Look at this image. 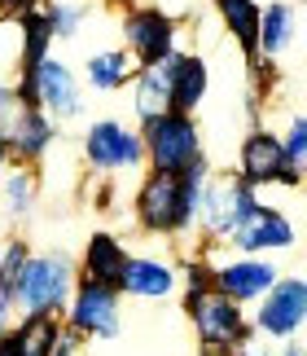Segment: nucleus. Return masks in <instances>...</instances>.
Wrapping results in <instances>:
<instances>
[{"mask_svg":"<svg viewBox=\"0 0 307 356\" xmlns=\"http://www.w3.org/2000/svg\"><path fill=\"white\" fill-rule=\"evenodd\" d=\"M26 71H35V88H40V111H44L53 123H66V119H79L83 115V79L66 66L62 58H49L40 66H26Z\"/></svg>","mask_w":307,"mask_h":356,"instance_id":"nucleus-12","label":"nucleus"},{"mask_svg":"<svg viewBox=\"0 0 307 356\" xmlns=\"http://www.w3.org/2000/svg\"><path fill=\"white\" fill-rule=\"evenodd\" d=\"M303 246H307V229H303Z\"/></svg>","mask_w":307,"mask_h":356,"instance_id":"nucleus-35","label":"nucleus"},{"mask_svg":"<svg viewBox=\"0 0 307 356\" xmlns=\"http://www.w3.org/2000/svg\"><path fill=\"white\" fill-rule=\"evenodd\" d=\"M281 268L272 264L268 255H233V259H219L215 264V291L233 299V304H259L263 295L276 286Z\"/></svg>","mask_w":307,"mask_h":356,"instance_id":"nucleus-11","label":"nucleus"},{"mask_svg":"<svg viewBox=\"0 0 307 356\" xmlns=\"http://www.w3.org/2000/svg\"><path fill=\"white\" fill-rule=\"evenodd\" d=\"M294 31H299L294 5H290V0H268V5H263V13H259V53L276 62V58L290 49Z\"/></svg>","mask_w":307,"mask_h":356,"instance_id":"nucleus-21","label":"nucleus"},{"mask_svg":"<svg viewBox=\"0 0 307 356\" xmlns=\"http://www.w3.org/2000/svg\"><path fill=\"white\" fill-rule=\"evenodd\" d=\"M35 194H40L35 168L31 163H9L5 176H0V211H5L9 220H22V216H31Z\"/></svg>","mask_w":307,"mask_h":356,"instance_id":"nucleus-22","label":"nucleus"},{"mask_svg":"<svg viewBox=\"0 0 307 356\" xmlns=\"http://www.w3.org/2000/svg\"><path fill=\"white\" fill-rule=\"evenodd\" d=\"M31 5H40V0H0V18H18V13L31 9Z\"/></svg>","mask_w":307,"mask_h":356,"instance_id":"nucleus-29","label":"nucleus"},{"mask_svg":"<svg viewBox=\"0 0 307 356\" xmlns=\"http://www.w3.org/2000/svg\"><path fill=\"white\" fill-rule=\"evenodd\" d=\"M0 356H22L18 343H13V334H0Z\"/></svg>","mask_w":307,"mask_h":356,"instance_id":"nucleus-30","label":"nucleus"},{"mask_svg":"<svg viewBox=\"0 0 307 356\" xmlns=\"http://www.w3.org/2000/svg\"><path fill=\"white\" fill-rule=\"evenodd\" d=\"M62 325H71L79 339H115L123 330V308H119V291L97 282H75V295L62 312Z\"/></svg>","mask_w":307,"mask_h":356,"instance_id":"nucleus-10","label":"nucleus"},{"mask_svg":"<svg viewBox=\"0 0 307 356\" xmlns=\"http://www.w3.org/2000/svg\"><path fill=\"white\" fill-rule=\"evenodd\" d=\"M9 334L22 356H53L58 334H62V317H22V321H13Z\"/></svg>","mask_w":307,"mask_h":356,"instance_id":"nucleus-24","label":"nucleus"},{"mask_svg":"<svg viewBox=\"0 0 307 356\" xmlns=\"http://www.w3.org/2000/svg\"><path fill=\"white\" fill-rule=\"evenodd\" d=\"M53 141H58V123L40 111V106H22V111L13 115L9 132H5L9 159H13V163H31V168L53 149Z\"/></svg>","mask_w":307,"mask_h":356,"instance_id":"nucleus-14","label":"nucleus"},{"mask_svg":"<svg viewBox=\"0 0 307 356\" xmlns=\"http://www.w3.org/2000/svg\"><path fill=\"white\" fill-rule=\"evenodd\" d=\"M83 159L92 172H141L145 168V141L141 128H128L123 119H92L83 128Z\"/></svg>","mask_w":307,"mask_h":356,"instance_id":"nucleus-7","label":"nucleus"},{"mask_svg":"<svg viewBox=\"0 0 307 356\" xmlns=\"http://www.w3.org/2000/svg\"><path fill=\"white\" fill-rule=\"evenodd\" d=\"M9 163H13V159H9V145H5V136H0V176H5Z\"/></svg>","mask_w":307,"mask_h":356,"instance_id":"nucleus-31","label":"nucleus"},{"mask_svg":"<svg viewBox=\"0 0 307 356\" xmlns=\"http://www.w3.org/2000/svg\"><path fill=\"white\" fill-rule=\"evenodd\" d=\"M202 356H233V348H202Z\"/></svg>","mask_w":307,"mask_h":356,"instance_id":"nucleus-32","label":"nucleus"},{"mask_svg":"<svg viewBox=\"0 0 307 356\" xmlns=\"http://www.w3.org/2000/svg\"><path fill=\"white\" fill-rule=\"evenodd\" d=\"M172 62L176 58H167L163 66H141L132 79V115L141 128L163 115H172Z\"/></svg>","mask_w":307,"mask_h":356,"instance_id":"nucleus-18","label":"nucleus"},{"mask_svg":"<svg viewBox=\"0 0 307 356\" xmlns=\"http://www.w3.org/2000/svg\"><path fill=\"white\" fill-rule=\"evenodd\" d=\"M132 216L145 234H163V238H180L198 225V202L185 189L180 176H158V172H145L141 185H136V198H132Z\"/></svg>","mask_w":307,"mask_h":356,"instance_id":"nucleus-2","label":"nucleus"},{"mask_svg":"<svg viewBox=\"0 0 307 356\" xmlns=\"http://www.w3.org/2000/svg\"><path fill=\"white\" fill-rule=\"evenodd\" d=\"M18 35H22V71L49 58L53 53V22H49L44 5H31L18 13Z\"/></svg>","mask_w":307,"mask_h":356,"instance_id":"nucleus-23","label":"nucleus"},{"mask_svg":"<svg viewBox=\"0 0 307 356\" xmlns=\"http://www.w3.org/2000/svg\"><path fill=\"white\" fill-rule=\"evenodd\" d=\"M176 291H180V273L154 255H132L119 282V295L128 299H172Z\"/></svg>","mask_w":307,"mask_h":356,"instance_id":"nucleus-15","label":"nucleus"},{"mask_svg":"<svg viewBox=\"0 0 307 356\" xmlns=\"http://www.w3.org/2000/svg\"><path fill=\"white\" fill-rule=\"evenodd\" d=\"M128 246H123L115 234H92L83 242V259H79V277L83 282H97V286H110V291H119L123 282V268H128Z\"/></svg>","mask_w":307,"mask_h":356,"instance_id":"nucleus-16","label":"nucleus"},{"mask_svg":"<svg viewBox=\"0 0 307 356\" xmlns=\"http://www.w3.org/2000/svg\"><path fill=\"white\" fill-rule=\"evenodd\" d=\"M237 176L250 185V189H272V185H281V189H299L303 185V176L299 168L285 159V145H281V136H276L272 128H250L242 136V145H237Z\"/></svg>","mask_w":307,"mask_h":356,"instance_id":"nucleus-5","label":"nucleus"},{"mask_svg":"<svg viewBox=\"0 0 307 356\" xmlns=\"http://www.w3.org/2000/svg\"><path fill=\"white\" fill-rule=\"evenodd\" d=\"M281 356H307V348H285Z\"/></svg>","mask_w":307,"mask_h":356,"instance_id":"nucleus-33","label":"nucleus"},{"mask_svg":"<svg viewBox=\"0 0 307 356\" xmlns=\"http://www.w3.org/2000/svg\"><path fill=\"white\" fill-rule=\"evenodd\" d=\"M299 242V229L294 220L281 211V207H272V202H263L259 198V207L255 216L237 229V234L229 238V246L237 255H268V251H290V246Z\"/></svg>","mask_w":307,"mask_h":356,"instance_id":"nucleus-13","label":"nucleus"},{"mask_svg":"<svg viewBox=\"0 0 307 356\" xmlns=\"http://www.w3.org/2000/svg\"><path fill=\"white\" fill-rule=\"evenodd\" d=\"M136 79V62L128 49H101V53H88L83 62V84L92 92H119Z\"/></svg>","mask_w":307,"mask_h":356,"instance_id":"nucleus-19","label":"nucleus"},{"mask_svg":"<svg viewBox=\"0 0 307 356\" xmlns=\"http://www.w3.org/2000/svg\"><path fill=\"white\" fill-rule=\"evenodd\" d=\"M44 13L53 22V40H75L83 31V22H88L92 5H88V0H49Z\"/></svg>","mask_w":307,"mask_h":356,"instance_id":"nucleus-25","label":"nucleus"},{"mask_svg":"<svg viewBox=\"0 0 307 356\" xmlns=\"http://www.w3.org/2000/svg\"><path fill=\"white\" fill-rule=\"evenodd\" d=\"M119 31H123V49L132 53L136 71H141V66H163L167 58L180 53L176 49L180 22L167 9H158V5H132L128 13H123Z\"/></svg>","mask_w":307,"mask_h":356,"instance_id":"nucleus-6","label":"nucleus"},{"mask_svg":"<svg viewBox=\"0 0 307 356\" xmlns=\"http://www.w3.org/2000/svg\"><path fill=\"white\" fill-rule=\"evenodd\" d=\"M18 111H22V102H18V92H13V79H0V136L9 132V123Z\"/></svg>","mask_w":307,"mask_h":356,"instance_id":"nucleus-28","label":"nucleus"},{"mask_svg":"<svg viewBox=\"0 0 307 356\" xmlns=\"http://www.w3.org/2000/svg\"><path fill=\"white\" fill-rule=\"evenodd\" d=\"M211 92V66L198 53H176L172 62V115H198Z\"/></svg>","mask_w":307,"mask_h":356,"instance_id":"nucleus-17","label":"nucleus"},{"mask_svg":"<svg viewBox=\"0 0 307 356\" xmlns=\"http://www.w3.org/2000/svg\"><path fill=\"white\" fill-rule=\"evenodd\" d=\"M281 136V145H285V159L299 168V176L307 181V115H290L285 119V128L276 132Z\"/></svg>","mask_w":307,"mask_h":356,"instance_id":"nucleus-26","label":"nucleus"},{"mask_svg":"<svg viewBox=\"0 0 307 356\" xmlns=\"http://www.w3.org/2000/svg\"><path fill=\"white\" fill-rule=\"evenodd\" d=\"M145 141V168L158 176H185L198 159H206L202 128L193 115H163L141 128Z\"/></svg>","mask_w":307,"mask_h":356,"instance_id":"nucleus-3","label":"nucleus"},{"mask_svg":"<svg viewBox=\"0 0 307 356\" xmlns=\"http://www.w3.org/2000/svg\"><path fill=\"white\" fill-rule=\"evenodd\" d=\"M215 13L219 22L229 26V35L237 40V49H242V58H259V13L263 5L259 0H215Z\"/></svg>","mask_w":307,"mask_h":356,"instance_id":"nucleus-20","label":"nucleus"},{"mask_svg":"<svg viewBox=\"0 0 307 356\" xmlns=\"http://www.w3.org/2000/svg\"><path fill=\"white\" fill-rule=\"evenodd\" d=\"M303 325H307V277H276V286L255 304L250 330L259 339L290 343Z\"/></svg>","mask_w":307,"mask_h":356,"instance_id":"nucleus-9","label":"nucleus"},{"mask_svg":"<svg viewBox=\"0 0 307 356\" xmlns=\"http://www.w3.org/2000/svg\"><path fill=\"white\" fill-rule=\"evenodd\" d=\"M75 259L66 251H40L26 255V264L13 282V312L18 317H62L75 295Z\"/></svg>","mask_w":307,"mask_h":356,"instance_id":"nucleus-1","label":"nucleus"},{"mask_svg":"<svg viewBox=\"0 0 307 356\" xmlns=\"http://www.w3.org/2000/svg\"><path fill=\"white\" fill-rule=\"evenodd\" d=\"M185 317L193 321L202 348H237V343H246V339L255 334L250 321H246V308L224 299L219 291L185 295Z\"/></svg>","mask_w":307,"mask_h":356,"instance_id":"nucleus-8","label":"nucleus"},{"mask_svg":"<svg viewBox=\"0 0 307 356\" xmlns=\"http://www.w3.org/2000/svg\"><path fill=\"white\" fill-rule=\"evenodd\" d=\"M53 356H83V352H53Z\"/></svg>","mask_w":307,"mask_h":356,"instance_id":"nucleus-34","label":"nucleus"},{"mask_svg":"<svg viewBox=\"0 0 307 356\" xmlns=\"http://www.w3.org/2000/svg\"><path fill=\"white\" fill-rule=\"evenodd\" d=\"M259 207V189H250L237 172L211 176L206 189L198 194V225L211 242H229Z\"/></svg>","mask_w":307,"mask_h":356,"instance_id":"nucleus-4","label":"nucleus"},{"mask_svg":"<svg viewBox=\"0 0 307 356\" xmlns=\"http://www.w3.org/2000/svg\"><path fill=\"white\" fill-rule=\"evenodd\" d=\"M180 286H185V295H202V291H215V264L211 255L198 251V259H185V268H180Z\"/></svg>","mask_w":307,"mask_h":356,"instance_id":"nucleus-27","label":"nucleus"}]
</instances>
